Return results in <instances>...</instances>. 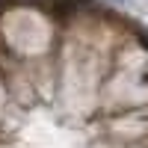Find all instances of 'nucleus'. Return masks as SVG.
<instances>
[{
    "label": "nucleus",
    "mask_w": 148,
    "mask_h": 148,
    "mask_svg": "<svg viewBox=\"0 0 148 148\" xmlns=\"http://www.w3.org/2000/svg\"><path fill=\"white\" fill-rule=\"evenodd\" d=\"M3 6H6V0H0V9H3Z\"/></svg>",
    "instance_id": "f257e3e1"
}]
</instances>
